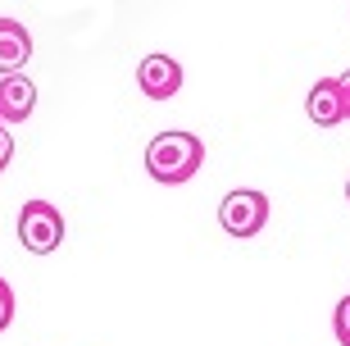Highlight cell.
Wrapping results in <instances>:
<instances>
[{
  "mask_svg": "<svg viewBox=\"0 0 350 346\" xmlns=\"http://www.w3.org/2000/svg\"><path fill=\"white\" fill-rule=\"evenodd\" d=\"M10 160H14V132L10 123H0V173L10 169Z\"/></svg>",
  "mask_w": 350,
  "mask_h": 346,
  "instance_id": "30bf717a",
  "label": "cell"
},
{
  "mask_svg": "<svg viewBox=\"0 0 350 346\" xmlns=\"http://www.w3.org/2000/svg\"><path fill=\"white\" fill-rule=\"evenodd\" d=\"M14 323V287L5 278H0V333Z\"/></svg>",
  "mask_w": 350,
  "mask_h": 346,
  "instance_id": "9c48e42d",
  "label": "cell"
},
{
  "mask_svg": "<svg viewBox=\"0 0 350 346\" xmlns=\"http://www.w3.org/2000/svg\"><path fill=\"white\" fill-rule=\"evenodd\" d=\"M219 223L228 237H255V232L269 223V196L255 192V187H237L219 201Z\"/></svg>",
  "mask_w": 350,
  "mask_h": 346,
  "instance_id": "3957f363",
  "label": "cell"
},
{
  "mask_svg": "<svg viewBox=\"0 0 350 346\" xmlns=\"http://www.w3.org/2000/svg\"><path fill=\"white\" fill-rule=\"evenodd\" d=\"M18 242L32 256H51L64 242V214L51 206V201H27L18 210Z\"/></svg>",
  "mask_w": 350,
  "mask_h": 346,
  "instance_id": "7a4b0ae2",
  "label": "cell"
},
{
  "mask_svg": "<svg viewBox=\"0 0 350 346\" xmlns=\"http://www.w3.org/2000/svg\"><path fill=\"white\" fill-rule=\"evenodd\" d=\"M37 110V82L27 73H10L0 77V119L5 123H23Z\"/></svg>",
  "mask_w": 350,
  "mask_h": 346,
  "instance_id": "8992f818",
  "label": "cell"
},
{
  "mask_svg": "<svg viewBox=\"0 0 350 346\" xmlns=\"http://www.w3.org/2000/svg\"><path fill=\"white\" fill-rule=\"evenodd\" d=\"M205 164V141L196 137V132H182V128H169L150 137L146 146V173L164 187H182V182H191Z\"/></svg>",
  "mask_w": 350,
  "mask_h": 346,
  "instance_id": "6da1fadb",
  "label": "cell"
},
{
  "mask_svg": "<svg viewBox=\"0 0 350 346\" xmlns=\"http://www.w3.org/2000/svg\"><path fill=\"white\" fill-rule=\"evenodd\" d=\"M182 77H187L182 64L164 51L146 55L142 64H137V87H142V96H150V101H173L182 91Z\"/></svg>",
  "mask_w": 350,
  "mask_h": 346,
  "instance_id": "277c9868",
  "label": "cell"
},
{
  "mask_svg": "<svg viewBox=\"0 0 350 346\" xmlns=\"http://www.w3.org/2000/svg\"><path fill=\"white\" fill-rule=\"evenodd\" d=\"M305 114L314 119V128H337L346 119V96H341V82L337 77H319L305 96Z\"/></svg>",
  "mask_w": 350,
  "mask_h": 346,
  "instance_id": "5b68a950",
  "label": "cell"
},
{
  "mask_svg": "<svg viewBox=\"0 0 350 346\" xmlns=\"http://www.w3.org/2000/svg\"><path fill=\"white\" fill-rule=\"evenodd\" d=\"M0 123H5V119H0Z\"/></svg>",
  "mask_w": 350,
  "mask_h": 346,
  "instance_id": "4fadbf2b",
  "label": "cell"
},
{
  "mask_svg": "<svg viewBox=\"0 0 350 346\" xmlns=\"http://www.w3.org/2000/svg\"><path fill=\"white\" fill-rule=\"evenodd\" d=\"M337 82H341V96H346V119H350V69L337 77Z\"/></svg>",
  "mask_w": 350,
  "mask_h": 346,
  "instance_id": "8fae6325",
  "label": "cell"
},
{
  "mask_svg": "<svg viewBox=\"0 0 350 346\" xmlns=\"http://www.w3.org/2000/svg\"><path fill=\"white\" fill-rule=\"evenodd\" d=\"M346 201H350V178H346Z\"/></svg>",
  "mask_w": 350,
  "mask_h": 346,
  "instance_id": "7c38bea8",
  "label": "cell"
},
{
  "mask_svg": "<svg viewBox=\"0 0 350 346\" xmlns=\"http://www.w3.org/2000/svg\"><path fill=\"white\" fill-rule=\"evenodd\" d=\"M332 333H337L341 346H350V296H341L337 310H332Z\"/></svg>",
  "mask_w": 350,
  "mask_h": 346,
  "instance_id": "ba28073f",
  "label": "cell"
},
{
  "mask_svg": "<svg viewBox=\"0 0 350 346\" xmlns=\"http://www.w3.org/2000/svg\"><path fill=\"white\" fill-rule=\"evenodd\" d=\"M27 60H32V32L18 18H0V77L23 73Z\"/></svg>",
  "mask_w": 350,
  "mask_h": 346,
  "instance_id": "52a82bcc",
  "label": "cell"
}]
</instances>
